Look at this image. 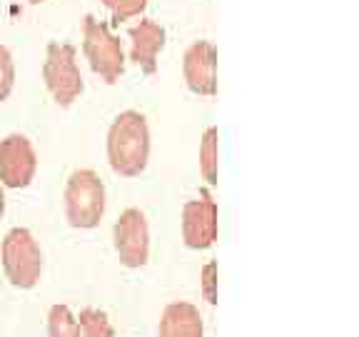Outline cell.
Wrapping results in <instances>:
<instances>
[{
  "label": "cell",
  "mask_w": 359,
  "mask_h": 337,
  "mask_svg": "<svg viewBox=\"0 0 359 337\" xmlns=\"http://www.w3.org/2000/svg\"><path fill=\"white\" fill-rule=\"evenodd\" d=\"M219 213L210 190H200L197 200L185 202L182 208V240L190 250H208L217 242Z\"/></svg>",
  "instance_id": "obj_7"
},
{
  "label": "cell",
  "mask_w": 359,
  "mask_h": 337,
  "mask_svg": "<svg viewBox=\"0 0 359 337\" xmlns=\"http://www.w3.org/2000/svg\"><path fill=\"white\" fill-rule=\"evenodd\" d=\"M105 215V183L95 170H75L65 185V218L75 230H93Z\"/></svg>",
  "instance_id": "obj_2"
},
{
  "label": "cell",
  "mask_w": 359,
  "mask_h": 337,
  "mask_svg": "<svg viewBox=\"0 0 359 337\" xmlns=\"http://www.w3.org/2000/svg\"><path fill=\"white\" fill-rule=\"evenodd\" d=\"M43 80L50 98L60 107H70L83 95L85 83L78 67V53L67 43H48L43 62Z\"/></svg>",
  "instance_id": "obj_3"
},
{
  "label": "cell",
  "mask_w": 359,
  "mask_h": 337,
  "mask_svg": "<svg viewBox=\"0 0 359 337\" xmlns=\"http://www.w3.org/2000/svg\"><path fill=\"white\" fill-rule=\"evenodd\" d=\"M112 240H115V253L125 267H145L150 260V227H147V218L142 210H125L115 223Z\"/></svg>",
  "instance_id": "obj_6"
},
{
  "label": "cell",
  "mask_w": 359,
  "mask_h": 337,
  "mask_svg": "<svg viewBox=\"0 0 359 337\" xmlns=\"http://www.w3.org/2000/svg\"><path fill=\"white\" fill-rule=\"evenodd\" d=\"M3 270L6 277L20 290L38 285L43 275V253L28 227H13L3 240Z\"/></svg>",
  "instance_id": "obj_5"
},
{
  "label": "cell",
  "mask_w": 359,
  "mask_h": 337,
  "mask_svg": "<svg viewBox=\"0 0 359 337\" xmlns=\"http://www.w3.org/2000/svg\"><path fill=\"white\" fill-rule=\"evenodd\" d=\"M83 53L93 73L100 75L107 85H115L125 73V51L105 22L85 15L83 22Z\"/></svg>",
  "instance_id": "obj_4"
},
{
  "label": "cell",
  "mask_w": 359,
  "mask_h": 337,
  "mask_svg": "<svg viewBox=\"0 0 359 337\" xmlns=\"http://www.w3.org/2000/svg\"><path fill=\"white\" fill-rule=\"evenodd\" d=\"M182 75L190 93L200 98L217 95V48L210 40H197L185 51Z\"/></svg>",
  "instance_id": "obj_9"
},
{
  "label": "cell",
  "mask_w": 359,
  "mask_h": 337,
  "mask_svg": "<svg viewBox=\"0 0 359 337\" xmlns=\"http://www.w3.org/2000/svg\"><path fill=\"white\" fill-rule=\"evenodd\" d=\"M130 35V60L145 75L157 73V55L165 48V28L155 20H140L128 30Z\"/></svg>",
  "instance_id": "obj_10"
},
{
  "label": "cell",
  "mask_w": 359,
  "mask_h": 337,
  "mask_svg": "<svg viewBox=\"0 0 359 337\" xmlns=\"http://www.w3.org/2000/svg\"><path fill=\"white\" fill-rule=\"evenodd\" d=\"M6 215V195H3V185H0V220Z\"/></svg>",
  "instance_id": "obj_18"
},
{
  "label": "cell",
  "mask_w": 359,
  "mask_h": 337,
  "mask_svg": "<svg viewBox=\"0 0 359 337\" xmlns=\"http://www.w3.org/2000/svg\"><path fill=\"white\" fill-rule=\"evenodd\" d=\"M200 280H202V298L208 300L210 305L217 303V285H219V277H217V263L210 260L200 272Z\"/></svg>",
  "instance_id": "obj_17"
},
{
  "label": "cell",
  "mask_w": 359,
  "mask_h": 337,
  "mask_svg": "<svg viewBox=\"0 0 359 337\" xmlns=\"http://www.w3.org/2000/svg\"><path fill=\"white\" fill-rule=\"evenodd\" d=\"M48 337H80L78 317L67 305H53L48 312Z\"/></svg>",
  "instance_id": "obj_13"
},
{
  "label": "cell",
  "mask_w": 359,
  "mask_h": 337,
  "mask_svg": "<svg viewBox=\"0 0 359 337\" xmlns=\"http://www.w3.org/2000/svg\"><path fill=\"white\" fill-rule=\"evenodd\" d=\"M28 3H33V6H40V3H45V0H28Z\"/></svg>",
  "instance_id": "obj_19"
},
{
  "label": "cell",
  "mask_w": 359,
  "mask_h": 337,
  "mask_svg": "<svg viewBox=\"0 0 359 337\" xmlns=\"http://www.w3.org/2000/svg\"><path fill=\"white\" fill-rule=\"evenodd\" d=\"M38 170V155L33 143L20 133L0 140V185L11 190L28 187Z\"/></svg>",
  "instance_id": "obj_8"
},
{
  "label": "cell",
  "mask_w": 359,
  "mask_h": 337,
  "mask_svg": "<svg viewBox=\"0 0 359 337\" xmlns=\"http://www.w3.org/2000/svg\"><path fill=\"white\" fill-rule=\"evenodd\" d=\"M15 85V62L6 45H0V103L8 100Z\"/></svg>",
  "instance_id": "obj_16"
},
{
  "label": "cell",
  "mask_w": 359,
  "mask_h": 337,
  "mask_svg": "<svg viewBox=\"0 0 359 337\" xmlns=\"http://www.w3.org/2000/svg\"><path fill=\"white\" fill-rule=\"evenodd\" d=\"M78 327H80V337H115V330H112L107 315L95 308H85L80 312Z\"/></svg>",
  "instance_id": "obj_14"
},
{
  "label": "cell",
  "mask_w": 359,
  "mask_h": 337,
  "mask_svg": "<svg viewBox=\"0 0 359 337\" xmlns=\"http://www.w3.org/2000/svg\"><path fill=\"white\" fill-rule=\"evenodd\" d=\"M102 6L110 11L112 20L125 22L130 18H140L147 8V0H102Z\"/></svg>",
  "instance_id": "obj_15"
},
{
  "label": "cell",
  "mask_w": 359,
  "mask_h": 337,
  "mask_svg": "<svg viewBox=\"0 0 359 337\" xmlns=\"http://www.w3.org/2000/svg\"><path fill=\"white\" fill-rule=\"evenodd\" d=\"M107 160L120 178H137L150 160V128L137 110H125L112 120L107 130Z\"/></svg>",
  "instance_id": "obj_1"
},
{
  "label": "cell",
  "mask_w": 359,
  "mask_h": 337,
  "mask_svg": "<svg viewBox=\"0 0 359 337\" xmlns=\"http://www.w3.org/2000/svg\"><path fill=\"white\" fill-rule=\"evenodd\" d=\"M200 173L210 187L217 185L219 175V130L208 128L200 143Z\"/></svg>",
  "instance_id": "obj_12"
},
{
  "label": "cell",
  "mask_w": 359,
  "mask_h": 337,
  "mask_svg": "<svg viewBox=\"0 0 359 337\" xmlns=\"http://www.w3.org/2000/svg\"><path fill=\"white\" fill-rule=\"evenodd\" d=\"M160 337H205L202 315L192 303H170L160 320Z\"/></svg>",
  "instance_id": "obj_11"
}]
</instances>
